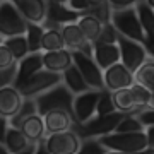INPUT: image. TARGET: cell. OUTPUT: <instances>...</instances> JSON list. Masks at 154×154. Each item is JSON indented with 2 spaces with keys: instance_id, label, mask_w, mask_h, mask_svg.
Returning <instances> with one entry per match:
<instances>
[{
  "instance_id": "1",
  "label": "cell",
  "mask_w": 154,
  "mask_h": 154,
  "mask_svg": "<svg viewBox=\"0 0 154 154\" xmlns=\"http://www.w3.org/2000/svg\"><path fill=\"white\" fill-rule=\"evenodd\" d=\"M98 140L108 149V152H152L147 147V139H146L144 130L140 132H110L105 135H99Z\"/></svg>"
},
{
  "instance_id": "2",
  "label": "cell",
  "mask_w": 154,
  "mask_h": 154,
  "mask_svg": "<svg viewBox=\"0 0 154 154\" xmlns=\"http://www.w3.org/2000/svg\"><path fill=\"white\" fill-rule=\"evenodd\" d=\"M34 101H36V108H38L39 115H45L50 110L60 108V110H65L74 118V108H72L74 94L67 89V86L62 81L43 93H39L38 96H34ZM74 122H75V118H74Z\"/></svg>"
},
{
  "instance_id": "3",
  "label": "cell",
  "mask_w": 154,
  "mask_h": 154,
  "mask_svg": "<svg viewBox=\"0 0 154 154\" xmlns=\"http://www.w3.org/2000/svg\"><path fill=\"white\" fill-rule=\"evenodd\" d=\"M125 113L122 111H111V113H106V115H94L91 116L89 120L86 122H74L72 123V130L79 135L81 139L84 137H99V135H105V134H110L115 130L116 123L122 120V116Z\"/></svg>"
},
{
  "instance_id": "4",
  "label": "cell",
  "mask_w": 154,
  "mask_h": 154,
  "mask_svg": "<svg viewBox=\"0 0 154 154\" xmlns=\"http://www.w3.org/2000/svg\"><path fill=\"white\" fill-rule=\"evenodd\" d=\"M110 22L118 34L144 45V33L140 28V22L137 19L135 7L110 9Z\"/></svg>"
},
{
  "instance_id": "5",
  "label": "cell",
  "mask_w": 154,
  "mask_h": 154,
  "mask_svg": "<svg viewBox=\"0 0 154 154\" xmlns=\"http://www.w3.org/2000/svg\"><path fill=\"white\" fill-rule=\"evenodd\" d=\"M62 81V75L58 72H51V70H46V69H39L36 70L34 74L24 79L19 86H16L19 89L22 98H34L38 96L39 93H43L46 89H50L51 86H55Z\"/></svg>"
},
{
  "instance_id": "6",
  "label": "cell",
  "mask_w": 154,
  "mask_h": 154,
  "mask_svg": "<svg viewBox=\"0 0 154 154\" xmlns=\"http://www.w3.org/2000/svg\"><path fill=\"white\" fill-rule=\"evenodd\" d=\"M43 146L46 154H77L81 137L72 128H67L60 132L46 134L43 137Z\"/></svg>"
},
{
  "instance_id": "7",
  "label": "cell",
  "mask_w": 154,
  "mask_h": 154,
  "mask_svg": "<svg viewBox=\"0 0 154 154\" xmlns=\"http://www.w3.org/2000/svg\"><path fill=\"white\" fill-rule=\"evenodd\" d=\"M28 21L24 19L12 0L0 2V36L7 38L12 34H24Z\"/></svg>"
},
{
  "instance_id": "8",
  "label": "cell",
  "mask_w": 154,
  "mask_h": 154,
  "mask_svg": "<svg viewBox=\"0 0 154 154\" xmlns=\"http://www.w3.org/2000/svg\"><path fill=\"white\" fill-rule=\"evenodd\" d=\"M72 63L79 69V72L82 74L84 81L88 82L91 89H105V82H103V70L99 69V65L94 62L93 57L86 55L82 51L72 50Z\"/></svg>"
},
{
  "instance_id": "9",
  "label": "cell",
  "mask_w": 154,
  "mask_h": 154,
  "mask_svg": "<svg viewBox=\"0 0 154 154\" xmlns=\"http://www.w3.org/2000/svg\"><path fill=\"white\" fill-rule=\"evenodd\" d=\"M116 45H118V50H120V62L132 72L149 57L147 50L144 48L142 43L125 38L118 33H116Z\"/></svg>"
},
{
  "instance_id": "10",
  "label": "cell",
  "mask_w": 154,
  "mask_h": 154,
  "mask_svg": "<svg viewBox=\"0 0 154 154\" xmlns=\"http://www.w3.org/2000/svg\"><path fill=\"white\" fill-rule=\"evenodd\" d=\"M99 89H86L82 93L74 94L72 108H74V118L75 122H86L91 116L96 115V103L99 98Z\"/></svg>"
},
{
  "instance_id": "11",
  "label": "cell",
  "mask_w": 154,
  "mask_h": 154,
  "mask_svg": "<svg viewBox=\"0 0 154 154\" xmlns=\"http://www.w3.org/2000/svg\"><path fill=\"white\" fill-rule=\"evenodd\" d=\"M103 82H105V89L108 91L130 88L134 84V72L128 70L122 62H115L110 67L103 69Z\"/></svg>"
},
{
  "instance_id": "12",
  "label": "cell",
  "mask_w": 154,
  "mask_h": 154,
  "mask_svg": "<svg viewBox=\"0 0 154 154\" xmlns=\"http://www.w3.org/2000/svg\"><path fill=\"white\" fill-rule=\"evenodd\" d=\"M60 33L63 38V45L65 48L77 50V51H82L86 55L93 57V43L86 39L84 33L81 31V28L77 26V22H67L60 26Z\"/></svg>"
},
{
  "instance_id": "13",
  "label": "cell",
  "mask_w": 154,
  "mask_h": 154,
  "mask_svg": "<svg viewBox=\"0 0 154 154\" xmlns=\"http://www.w3.org/2000/svg\"><path fill=\"white\" fill-rule=\"evenodd\" d=\"M93 58L101 70L115 62H120V50L116 41H103V39L93 41Z\"/></svg>"
},
{
  "instance_id": "14",
  "label": "cell",
  "mask_w": 154,
  "mask_h": 154,
  "mask_svg": "<svg viewBox=\"0 0 154 154\" xmlns=\"http://www.w3.org/2000/svg\"><path fill=\"white\" fill-rule=\"evenodd\" d=\"M137 19L140 22V28L144 33V48L147 50L149 55H152V36H154V7L146 2H139L135 5Z\"/></svg>"
},
{
  "instance_id": "15",
  "label": "cell",
  "mask_w": 154,
  "mask_h": 154,
  "mask_svg": "<svg viewBox=\"0 0 154 154\" xmlns=\"http://www.w3.org/2000/svg\"><path fill=\"white\" fill-rule=\"evenodd\" d=\"M12 2L28 22L43 24V21L46 19V7H48L46 0H12Z\"/></svg>"
},
{
  "instance_id": "16",
  "label": "cell",
  "mask_w": 154,
  "mask_h": 154,
  "mask_svg": "<svg viewBox=\"0 0 154 154\" xmlns=\"http://www.w3.org/2000/svg\"><path fill=\"white\" fill-rule=\"evenodd\" d=\"M41 62H43V69L62 74L72 63V53L69 48L41 51Z\"/></svg>"
},
{
  "instance_id": "17",
  "label": "cell",
  "mask_w": 154,
  "mask_h": 154,
  "mask_svg": "<svg viewBox=\"0 0 154 154\" xmlns=\"http://www.w3.org/2000/svg\"><path fill=\"white\" fill-rule=\"evenodd\" d=\"M17 65V72H16V79H14V86H19V84L28 79L31 74H34L36 70H39L43 67V62H41V51H29L26 55L19 58L16 62Z\"/></svg>"
},
{
  "instance_id": "18",
  "label": "cell",
  "mask_w": 154,
  "mask_h": 154,
  "mask_svg": "<svg viewBox=\"0 0 154 154\" xmlns=\"http://www.w3.org/2000/svg\"><path fill=\"white\" fill-rule=\"evenodd\" d=\"M22 96L19 93V89L14 84H7L4 88H0V115L11 118L22 103Z\"/></svg>"
},
{
  "instance_id": "19",
  "label": "cell",
  "mask_w": 154,
  "mask_h": 154,
  "mask_svg": "<svg viewBox=\"0 0 154 154\" xmlns=\"http://www.w3.org/2000/svg\"><path fill=\"white\" fill-rule=\"evenodd\" d=\"M41 116H43V123H45V135L53 132H60V130H67L74 123V118L65 110H60V108L50 110Z\"/></svg>"
},
{
  "instance_id": "20",
  "label": "cell",
  "mask_w": 154,
  "mask_h": 154,
  "mask_svg": "<svg viewBox=\"0 0 154 154\" xmlns=\"http://www.w3.org/2000/svg\"><path fill=\"white\" fill-rule=\"evenodd\" d=\"M75 22H77V26L81 28V31L84 33L86 39L91 41V43L99 38V34L103 31V26H105V22L101 21L99 17L94 16L93 12H84Z\"/></svg>"
},
{
  "instance_id": "21",
  "label": "cell",
  "mask_w": 154,
  "mask_h": 154,
  "mask_svg": "<svg viewBox=\"0 0 154 154\" xmlns=\"http://www.w3.org/2000/svg\"><path fill=\"white\" fill-rule=\"evenodd\" d=\"M19 128L26 135V139L31 140V142H38V140H41L45 137V123H43V116L39 113H34V115L28 116L19 125Z\"/></svg>"
},
{
  "instance_id": "22",
  "label": "cell",
  "mask_w": 154,
  "mask_h": 154,
  "mask_svg": "<svg viewBox=\"0 0 154 154\" xmlns=\"http://www.w3.org/2000/svg\"><path fill=\"white\" fill-rule=\"evenodd\" d=\"M60 75H62V82L65 84L67 89L72 94H79V93H82V91H86V89H91L88 86V82L84 81L82 74L79 72V69L74 63H70Z\"/></svg>"
},
{
  "instance_id": "23",
  "label": "cell",
  "mask_w": 154,
  "mask_h": 154,
  "mask_svg": "<svg viewBox=\"0 0 154 154\" xmlns=\"http://www.w3.org/2000/svg\"><path fill=\"white\" fill-rule=\"evenodd\" d=\"M28 139L26 135L21 132L19 127H7L5 137H4V144L9 152H16V154H24L26 147H28Z\"/></svg>"
},
{
  "instance_id": "24",
  "label": "cell",
  "mask_w": 154,
  "mask_h": 154,
  "mask_svg": "<svg viewBox=\"0 0 154 154\" xmlns=\"http://www.w3.org/2000/svg\"><path fill=\"white\" fill-rule=\"evenodd\" d=\"M111 99H113V105H115L116 111H122V113H135L137 110H140L135 105V101H134L130 88H122V89H116V91H111Z\"/></svg>"
},
{
  "instance_id": "25",
  "label": "cell",
  "mask_w": 154,
  "mask_h": 154,
  "mask_svg": "<svg viewBox=\"0 0 154 154\" xmlns=\"http://www.w3.org/2000/svg\"><path fill=\"white\" fill-rule=\"evenodd\" d=\"M134 82L154 91V58L149 55L140 65L134 70Z\"/></svg>"
},
{
  "instance_id": "26",
  "label": "cell",
  "mask_w": 154,
  "mask_h": 154,
  "mask_svg": "<svg viewBox=\"0 0 154 154\" xmlns=\"http://www.w3.org/2000/svg\"><path fill=\"white\" fill-rule=\"evenodd\" d=\"M60 48H65L60 28H45L43 36H41V51L60 50Z\"/></svg>"
},
{
  "instance_id": "27",
  "label": "cell",
  "mask_w": 154,
  "mask_h": 154,
  "mask_svg": "<svg viewBox=\"0 0 154 154\" xmlns=\"http://www.w3.org/2000/svg\"><path fill=\"white\" fill-rule=\"evenodd\" d=\"M34 113H38V108H36V101H34V98H24L22 99V103H21V106H19V110L9 118V125L11 127H19L22 122L28 118V116L34 115Z\"/></svg>"
},
{
  "instance_id": "28",
  "label": "cell",
  "mask_w": 154,
  "mask_h": 154,
  "mask_svg": "<svg viewBox=\"0 0 154 154\" xmlns=\"http://www.w3.org/2000/svg\"><path fill=\"white\" fill-rule=\"evenodd\" d=\"M2 43L9 48V51H11L12 57L16 58V62L19 60V58H22L26 53H29L28 41H26V36H24V34H12V36H7V38H4Z\"/></svg>"
},
{
  "instance_id": "29",
  "label": "cell",
  "mask_w": 154,
  "mask_h": 154,
  "mask_svg": "<svg viewBox=\"0 0 154 154\" xmlns=\"http://www.w3.org/2000/svg\"><path fill=\"white\" fill-rule=\"evenodd\" d=\"M43 24H36V22H28L24 36L28 41L29 51H41V36H43Z\"/></svg>"
},
{
  "instance_id": "30",
  "label": "cell",
  "mask_w": 154,
  "mask_h": 154,
  "mask_svg": "<svg viewBox=\"0 0 154 154\" xmlns=\"http://www.w3.org/2000/svg\"><path fill=\"white\" fill-rule=\"evenodd\" d=\"M130 93L134 96V101L139 108H146V106H154V91L144 88L140 84L134 82L130 86Z\"/></svg>"
},
{
  "instance_id": "31",
  "label": "cell",
  "mask_w": 154,
  "mask_h": 154,
  "mask_svg": "<svg viewBox=\"0 0 154 154\" xmlns=\"http://www.w3.org/2000/svg\"><path fill=\"white\" fill-rule=\"evenodd\" d=\"M140 130H144V127L140 125L137 116L134 113H125L122 116V120L116 123L113 132H140Z\"/></svg>"
},
{
  "instance_id": "32",
  "label": "cell",
  "mask_w": 154,
  "mask_h": 154,
  "mask_svg": "<svg viewBox=\"0 0 154 154\" xmlns=\"http://www.w3.org/2000/svg\"><path fill=\"white\" fill-rule=\"evenodd\" d=\"M77 152L82 154H106L108 149L98 140V137H84L81 139V146Z\"/></svg>"
},
{
  "instance_id": "33",
  "label": "cell",
  "mask_w": 154,
  "mask_h": 154,
  "mask_svg": "<svg viewBox=\"0 0 154 154\" xmlns=\"http://www.w3.org/2000/svg\"><path fill=\"white\" fill-rule=\"evenodd\" d=\"M115 111V105H113V99H111V91L108 89H101L96 103V115H106Z\"/></svg>"
},
{
  "instance_id": "34",
  "label": "cell",
  "mask_w": 154,
  "mask_h": 154,
  "mask_svg": "<svg viewBox=\"0 0 154 154\" xmlns=\"http://www.w3.org/2000/svg\"><path fill=\"white\" fill-rule=\"evenodd\" d=\"M65 7H69L70 11H75V12H91L93 11V5L89 0H65Z\"/></svg>"
},
{
  "instance_id": "35",
  "label": "cell",
  "mask_w": 154,
  "mask_h": 154,
  "mask_svg": "<svg viewBox=\"0 0 154 154\" xmlns=\"http://www.w3.org/2000/svg\"><path fill=\"white\" fill-rule=\"evenodd\" d=\"M16 72H17V65L7 67V69H0V88H4L7 84H12L16 79Z\"/></svg>"
},
{
  "instance_id": "36",
  "label": "cell",
  "mask_w": 154,
  "mask_h": 154,
  "mask_svg": "<svg viewBox=\"0 0 154 154\" xmlns=\"http://www.w3.org/2000/svg\"><path fill=\"white\" fill-rule=\"evenodd\" d=\"M16 63V58L12 57V53L9 51L4 43H0V69H7V67H11Z\"/></svg>"
},
{
  "instance_id": "37",
  "label": "cell",
  "mask_w": 154,
  "mask_h": 154,
  "mask_svg": "<svg viewBox=\"0 0 154 154\" xmlns=\"http://www.w3.org/2000/svg\"><path fill=\"white\" fill-rule=\"evenodd\" d=\"M142 0H106L110 9H125V7H135Z\"/></svg>"
},
{
  "instance_id": "38",
  "label": "cell",
  "mask_w": 154,
  "mask_h": 154,
  "mask_svg": "<svg viewBox=\"0 0 154 154\" xmlns=\"http://www.w3.org/2000/svg\"><path fill=\"white\" fill-rule=\"evenodd\" d=\"M7 127H9V118L0 115V142H4V137H5Z\"/></svg>"
},
{
  "instance_id": "39",
  "label": "cell",
  "mask_w": 154,
  "mask_h": 154,
  "mask_svg": "<svg viewBox=\"0 0 154 154\" xmlns=\"http://www.w3.org/2000/svg\"><path fill=\"white\" fill-rule=\"evenodd\" d=\"M0 154H9V151H7V147H5L4 142H0Z\"/></svg>"
},
{
  "instance_id": "40",
  "label": "cell",
  "mask_w": 154,
  "mask_h": 154,
  "mask_svg": "<svg viewBox=\"0 0 154 154\" xmlns=\"http://www.w3.org/2000/svg\"><path fill=\"white\" fill-rule=\"evenodd\" d=\"M46 2H57V4H65V0H46Z\"/></svg>"
},
{
  "instance_id": "41",
  "label": "cell",
  "mask_w": 154,
  "mask_h": 154,
  "mask_svg": "<svg viewBox=\"0 0 154 154\" xmlns=\"http://www.w3.org/2000/svg\"><path fill=\"white\" fill-rule=\"evenodd\" d=\"M2 41H4V38H2V36H0V43H2Z\"/></svg>"
},
{
  "instance_id": "42",
  "label": "cell",
  "mask_w": 154,
  "mask_h": 154,
  "mask_svg": "<svg viewBox=\"0 0 154 154\" xmlns=\"http://www.w3.org/2000/svg\"><path fill=\"white\" fill-rule=\"evenodd\" d=\"M0 2H2V0H0Z\"/></svg>"
}]
</instances>
